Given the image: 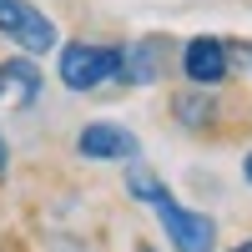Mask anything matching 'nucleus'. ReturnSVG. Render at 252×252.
<instances>
[{"instance_id": "nucleus-12", "label": "nucleus", "mask_w": 252, "mask_h": 252, "mask_svg": "<svg viewBox=\"0 0 252 252\" xmlns=\"http://www.w3.org/2000/svg\"><path fill=\"white\" fill-rule=\"evenodd\" d=\"M227 252H252V237H242V242H232Z\"/></svg>"}, {"instance_id": "nucleus-14", "label": "nucleus", "mask_w": 252, "mask_h": 252, "mask_svg": "<svg viewBox=\"0 0 252 252\" xmlns=\"http://www.w3.org/2000/svg\"><path fill=\"white\" fill-rule=\"evenodd\" d=\"M136 252H157V247H146V242H141V247H136Z\"/></svg>"}, {"instance_id": "nucleus-7", "label": "nucleus", "mask_w": 252, "mask_h": 252, "mask_svg": "<svg viewBox=\"0 0 252 252\" xmlns=\"http://www.w3.org/2000/svg\"><path fill=\"white\" fill-rule=\"evenodd\" d=\"M172 116H177L182 126H192V131H202V126H212V121H217V101H212V96H202V91H187V96L172 101Z\"/></svg>"}, {"instance_id": "nucleus-4", "label": "nucleus", "mask_w": 252, "mask_h": 252, "mask_svg": "<svg viewBox=\"0 0 252 252\" xmlns=\"http://www.w3.org/2000/svg\"><path fill=\"white\" fill-rule=\"evenodd\" d=\"M76 152L86 161H136L141 141H136L131 126H121V121H86L76 131Z\"/></svg>"}, {"instance_id": "nucleus-10", "label": "nucleus", "mask_w": 252, "mask_h": 252, "mask_svg": "<svg viewBox=\"0 0 252 252\" xmlns=\"http://www.w3.org/2000/svg\"><path fill=\"white\" fill-rule=\"evenodd\" d=\"M5 172H10V141H5V131H0V182H5Z\"/></svg>"}, {"instance_id": "nucleus-13", "label": "nucleus", "mask_w": 252, "mask_h": 252, "mask_svg": "<svg viewBox=\"0 0 252 252\" xmlns=\"http://www.w3.org/2000/svg\"><path fill=\"white\" fill-rule=\"evenodd\" d=\"M0 96H5V66H0Z\"/></svg>"}, {"instance_id": "nucleus-5", "label": "nucleus", "mask_w": 252, "mask_h": 252, "mask_svg": "<svg viewBox=\"0 0 252 252\" xmlns=\"http://www.w3.org/2000/svg\"><path fill=\"white\" fill-rule=\"evenodd\" d=\"M182 76L192 86H222L232 76V40H217V35H192L182 46Z\"/></svg>"}, {"instance_id": "nucleus-2", "label": "nucleus", "mask_w": 252, "mask_h": 252, "mask_svg": "<svg viewBox=\"0 0 252 252\" xmlns=\"http://www.w3.org/2000/svg\"><path fill=\"white\" fill-rule=\"evenodd\" d=\"M0 35H5L20 56L56 51V20L40 5H31V0H0Z\"/></svg>"}, {"instance_id": "nucleus-3", "label": "nucleus", "mask_w": 252, "mask_h": 252, "mask_svg": "<svg viewBox=\"0 0 252 252\" xmlns=\"http://www.w3.org/2000/svg\"><path fill=\"white\" fill-rule=\"evenodd\" d=\"M152 212H157L166 242H172L177 252H217V222L207 217V212H197V207H182L172 192H166Z\"/></svg>"}, {"instance_id": "nucleus-11", "label": "nucleus", "mask_w": 252, "mask_h": 252, "mask_svg": "<svg viewBox=\"0 0 252 252\" xmlns=\"http://www.w3.org/2000/svg\"><path fill=\"white\" fill-rule=\"evenodd\" d=\"M242 182L252 187V146H247V157H242Z\"/></svg>"}, {"instance_id": "nucleus-1", "label": "nucleus", "mask_w": 252, "mask_h": 252, "mask_svg": "<svg viewBox=\"0 0 252 252\" xmlns=\"http://www.w3.org/2000/svg\"><path fill=\"white\" fill-rule=\"evenodd\" d=\"M56 76L66 91H96L121 76V46H96V40H71L56 56Z\"/></svg>"}, {"instance_id": "nucleus-9", "label": "nucleus", "mask_w": 252, "mask_h": 252, "mask_svg": "<svg viewBox=\"0 0 252 252\" xmlns=\"http://www.w3.org/2000/svg\"><path fill=\"white\" fill-rule=\"evenodd\" d=\"M126 192H131L136 202H146V207H157L166 197V182L157 172H146V166H131V172H126Z\"/></svg>"}, {"instance_id": "nucleus-8", "label": "nucleus", "mask_w": 252, "mask_h": 252, "mask_svg": "<svg viewBox=\"0 0 252 252\" xmlns=\"http://www.w3.org/2000/svg\"><path fill=\"white\" fill-rule=\"evenodd\" d=\"M5 86H15V96L31 101L40 96V66H35V56H15V61H5Z\"/></svg>"}, {"instance_id": "nucleus-6", "label": "nucleus", "mask_w": 252, "mask_h": 252, "mask_svg": "<svg viewBox=\"0 0 252 252\" xmlns=\"http://www.w3.org/2000/svg\"><path fill=\"white\" fill-rule=\"evenodd\" d=\"M161 40H136V46H121V76L126 86H152V81L161 76Z\"/></svg>"}]
</instances>
